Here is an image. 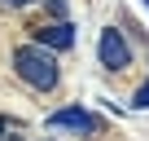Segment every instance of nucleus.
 <instances>
[{"label":"nucleus","mask_w":149,"mask_h":141,"mask_svg":"<svg viewBox=\"0 0 149 141\" xmlns=\"http://www.w3.org/2000/svg\"><path fill=\"white\" fill-rule=\"evenodd\" d=\"M48 13L53 18H66V0H48Z\"/></svg>","instance_id":"obj_6"},{"label":"nucleus","mask_w":149,"mask_h":141,"mask_svg":"<svg viewBox=\"0 0 149 141\" xmlns=\"http://www.w3.org/2000/svg\"><path fill=\"white\" fill-rule=\"evenodd\" d=\"M145 5H149V0H145Z\"/></svg>","instance_id":"obj_10"},{"label":"nucleus","mask_w":149,"mask_h":141,"mask_svg":"<svg viewBox=\"0 0 149 141\" xmlns=\"http://www.w3.org/2000/svg\"><path fill=\"white\" fill-rule=\"evenodd\" d=\"M13 70H18L35 93H48V88H57V80H61L57 57H53L44 44H18V49H13Z\"/></svg>","instance_id":"obj_1"},{"label":"nucleus","mask_w":149,"mask_h":141,"mask_svg":"<svg viewBox=\"0 0 149 141\" xmlns=\"http://www.w3.org/2000/svg\"><path fill=\"white\" fill-rule=\"evenodd\" d=\"M48 128H66V132H84V137H88V132L101 128V119L88 115L84 106H66V110H53V115H48Z\"/></svg>","instance_id":"obj_3"},{"label":"nucleus","mask_w":149,"mask_h":141,"mask_svg":"<svg viewBox=\"0 0 149 141\" xmlns=\"http://www.w3.org/2000/svg\"><path fill=\"white\" fill-rule=\"evenodd\" d=\"M97 57H101L105 70H127V66H132V44L123 40L118 27H105V31H101V40H97Z\"/></svg>","instance_id":"obj_2"},{"label":"nucleus","mask_w":149,"mask_h":141,"mask_svg":"<svg viewBox=\"0 0 149 141\" xmlns=\"http://www.w3.org/2000/svg\"><path fill=\"white\" fill-rule=\"evenodd\" d=\"M0 141H22V137H0Z\"/></svg>","instance_id":"obj_8"},{"label":"nucleus","mask_w":149,"mask_h":141,"mask_svg":"<svg viewBox=\"0 0 149 141\" xmlns=\"http://www.w3.org/2000/svg\"><path fill=\"white\" fill-rule=\"evenodd\" d=\"M132 106H136V110H149V80H145V84L136 88V97H132Z\"/></svg>","instance_id":"obj_5"},{"label":"nucleus","mask_w":149,"mask_h":141,"mask_svg":"<svg viewBox=\"0 0 149 141\" xmlns=\"http://www.w3.org/2000/svg\"><path fill=\"white\" fill-rule=\"evenodd\" d=\"M5 5H13V9H18V5H31V0H5Z\"/></svg>","instance_id":"obj_7"},{"label":"nucleus","mask_w":149,"mask_h":141,"mask_svg":"<svg viewBox=\"0 0 149 141\" xmlns=\"http://www.w3.org/2000/svg\"><path fill=\"white\" fill-rule=\"evenodd\" d=\"M35 44H44V49H74V27L70 22H48V27L35 31Z\"/></svg>","instance_id":"obj_4"},{"label":"nucleus","mask_w":149,"mask_h":141,"mask_svg":"<svg viewBox=\"0 0 149 141\" xmlns=\"http://www.w3.org/2000/svg\"><path fill=\"white\" fill-rule=\"evenodd\" d=\"M0 132H5V123H0Z\"/></svg>","instance_id":"obj_9"}]
</instances>
